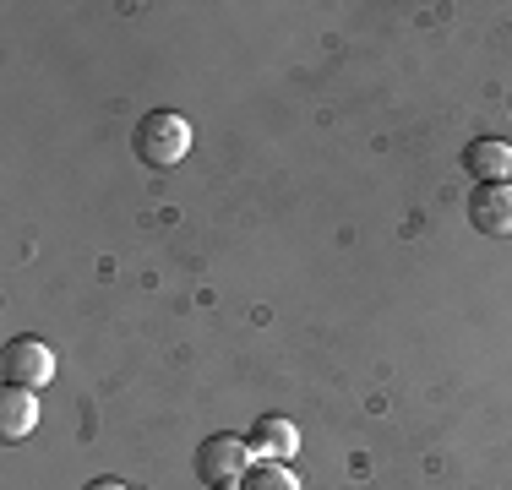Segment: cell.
Listing matches in <instances>:
<instances>
[{
  "instance_id": "obj_1",
  "label": "cell",
  "mask_w": 512,
  "mask_h": 490,
  "mask_svg": "<svg viewBox=\"0 0 512 490\" xmlns=\"http://www.w3.org/2000/svg\"><path fill=\"white\" fill-rule=\"evenodd\" d=\"M131 142H137V158L148 169H169L191 153V126L175 109H153V115H142V126L131 131Z\"/></svg>"
},
{
  "instance_id": "obj_2",
  "label": "cell",
  "mask_w": 512,
  "mask_h": 490,
  "mask_svg": "<svg viewBox=\"0 0 512 490\" xmlns=\"http://www.w3.org/2000/svg\"><path fill=\"white\" fill-rule=\"evenodd\" d=\"M0 371H6V387L39 392L55 376V349L44 338H11L6 349H0Z\"/></svg>"
},
{
  "instance_id": "obj_3",
  "label": "cell",
  "mask_w": 512,
  "mask_h": 490,
  "mask_svg": "<svg viewBox=\"0 0 512 490\" xmlns=\"http://www.w3.org/2000/svg\"><path fill=\"white\" fill-rule=\"evenodd\" d=\"M251 469V441L246 436H207L197 447V474L207 485H240Z\"/></svg>"
},
{
  "instance_id": "obj_4",
  "label": "cell",
  "mask_w": 512,
  "mask_h": 490,
  "mask_svg": "<svg viewBox=\"0 0 512 490\" xmlns=\"http://www.w3.org/2000/svg\"><path fill=\"white\" fill-rule=\"evenodd\" d=\"M469 224L480 235H512V186H474L469 191Z\"/></svg>"
},
{
  "instance_id": "obj_5",
  "label": "cell",
  "mask_w": 512,
  "mask_h": 490,
  "mask_svg": "<svg viewBox=\"0 0 512 490\" xmlns=\"http://www.w3.org/2000/svg\"><path fill=\"white\" fill-rule=\"evenodd\" d=\"M463 169H469V180H480V186H496V180L512 175V147L502 137H480L463 147Z\"/></svg>"
},
{
  "instance_id": "obj_6",
  "label": "cell",
  "mask_w": 512,
  "mask_h": 490,
  "mask_svg": "<svg viewBox=\"0 0 512 490\" xmlns=\"http://www.w3.org/2000/svg\"><path fill=\"white\" fill-rule=\"evenodd\" d=\"M251 452L256 458H273V463H284V458H295V447H300V431L289 420H278V414H267V420H256L251 425Z\"/></svg>"
},
{
  "instance_id": "obj_7",
  "label": "cell",
  "mask_w": 512,
  "mask_h": 490,
  "mask_svg": "<svg viewBox=\"0 0 512 490\" xmlns=\"http://www.w3.org/2000/svg\"><path fill=\"white\" fill-rule=\"evenodd\" d=\"M33 420H39V403H33L28 387H6V392H0V436H6V441L28 436Z\"/></svg>"
},
{
  "instance_id": "obj_8",
  "label": "cell",
  "mask_w": 512,
  "mask_h": 490,
  "mask_svg": "<svg viewBox=\"0 0 512 490\" xmlns=\"http://www.w3.org/2000/svg\"><path fill=\"white\" fill-rule=\"evenodd\" d=\"M240 490H300V480L284 469V463L262 458V463H251V469L240 474Z\"/></svg>"
},
{
  "instance_id": "obj_9",
  "label": "cell",
  "mask_w": 512,
  "mask_h": 490,
  "mask_svg": "<svg viewBox=\"0 0 512 490\" xmlns=\"http://www.w3.org/2000/svg\"><path fill=\"white\" fill-rule=\"evenodd\" d=\"M88 490H126V485H120V480H93Z\"/></svg>"
},
{
  "instance_id": "obj_10",
  "label": "cell",
  "mask_w": 512,
  "mask_h": 490,
  "mask_svg": "<svg viewBox=\"0 0 512 490\" xmlns=\"http://www.w3.org/2000/svg\"><path fill=\"white\" fill-rule=\"evenodd\" d=\"M213 490H240V485H213Z\"/></svg>"
}]
</instances>
